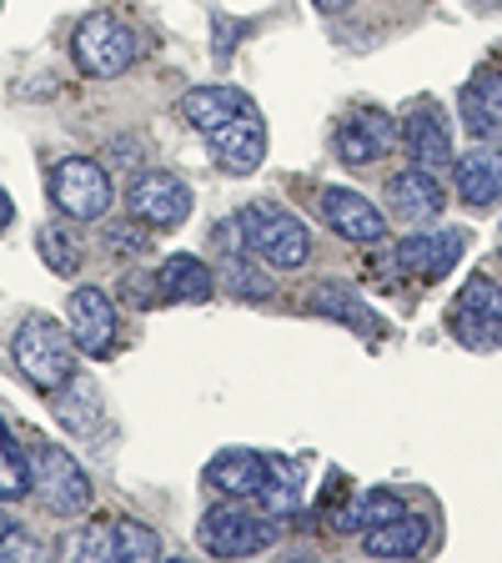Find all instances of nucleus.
<instances>
[{"instance_id": "1", "label": "nucleus", "mask_w": 502, "mask_h": 563, "mask_svg": "<svg viewBox=\"0 0 502 563\" xmlns=\"http://www.w3.org/2000/svg\"><path fill=\"white\" fill-rule=\"evenodd\" d=\"M11 363L21 367V377L41 393H56L76 377V342L60 322L51 317H25L11 338Z\"/></svg>"}, {"instance_id": "2", "label": "nucleus", "mask_w": 502, "mask_h": 563, "mask_svg": "<svg viewBox=\"0 0 502 563\" xmlns=\"http://www.w3.org/2000/svg\"><path fill=\"white\" fill-rule=\"evenodd\" d=\"M242 222V242L252 257H267L271 267H302L312 257V232H306L302 217L281 207H267V201H252V207L236 211Z\"/></svg>"}, {"instance_id": "3", "label": "nucleus", "mask_w": 502, "mask_h": 563, "mask_svg": "<svg viewBox=\"0 0 502 563\" xmlns=\"http://www.w3.org/2000/svg\"><path fill=\"white\" fill-rule=\"evenodd\" d=\"M70 51H76L81 76H91V81H111V76L131 70V60H136V35H131V25H121L116 15L101 11V15H86L81 21Z\"/></svg>"}, {"instance_id": "4", "label": "nucleus", "mask_w": 502, "mask_h": 563, "mask_svg": "<svg viewBox=\"0 0 502 563\" xmlns=\"http://www.w3.org/2000/svg\"><path fill=\"white\" fill-rule=\"evenodd\" d=\"M51 201L76 222H101L111 211V176L91 156H66L51 172Z\"/></svg>"}, {"instance_id": "5", "label": "nucleus", "mask_w": 502, "mask_h": 563, "mask_svg": "<svg viewBox=\"0 0 502 563\" xmlns=\"http://www.w3.org/2000/svg\"><path fill=\"white\" fill-rule=\"evenodd\" d=\"M31 473H35V498L46 504V514H81L86 504H91V478H86V468L76 463V457L66 453V448H35L31 453Z\"/></svg>"}, {"instance_id": "6", "label": "nucleus", "mask_w": 502, "mask_h": 563, "mask_svg": "<svg viewBox=\"0 0 502 563\" xmlns=\"http://www.w3.org/2000/svg\"><path fill=\"white\" fill-rule=\"evenodd\" d=\"M207 146L226 176H252L261 166V156H267V121H261L257 106L246 101L242 111H232V117L222 121V126L207 131Z\"/></svg>"}, {"instance_id": "7", "label": "nucleus", "mask_w": 502, "mask_h": 563, "mask_svg": "<svg viewBox=\"0 0 502 563\" xmlns=\"http://www.w3.org/2000/svg\"><path fill=\"white\" fill-rule=\"evenodd\" d=\"M126 207L136 222L171 232V227H181L191 217V187L171 172H141V176H131Z\"/></svg>"}, {"instance_id": "8", "label": "nucleus", "mask_w": 502, "mask_h": 563, "mask_svg": "<svg viewBox=\"0 0 502 563\" xmlns=\"http://www.w3.org/2000/svg\"><path fill=\"white\" fill-rule=\"evenodd\" d=\"M271 523H261V514H246V508L226 504V508H211L201 518V549L211 559H252V553L271 549Z\"/></svg>"}, {"instance_id": "9", "label": "nucleus", "mask_w": 502, "mask_h": 563, "mask_svg": "<svg viewBox=\"0 0 502 563\" xmlns=\"http://www.w3.org/2000/svg\"><path fill=\"white\" fill-rule=\"evenodd\" d=\"M453 338L468 342V347H498L502 342V287L488 277H472L462 292H457L453 312Z\"/></svg>"}, {"instance_id": "10", "label": "nucleus", "mask_w": 502, "mask_h": 563, "mask_svg": "<svg viewBox=\"0 0 502 563\" xmlns=\"http://www.w3.org/2000/svg\"><path fill=\"white\" fill-rule=\"evenodd\" d=\"M66 332H70V342H76V352H86V357L111 352V342H116V302H111L101 287H81V292H70Z\"/></svg>"}, {"instance_id": "11", "label": "nucleus", "mask_w": 502, "mask_h": 563, "mask_svg": "<svg viewBox=\"0 0 502 563\" xmlns=\"http://www.w3.org/2000/svg\"><path fill=\"white\" fill-rule=\"evenodd\" d=\"M468 252V232L462 227H443V232H412L398 246V262L408 277H447Z\"/></svg>"}, {"instance_id": "12", "label": "nucleus", "mask_w": 502, "mask_h": 563, "mask_svg": "<svg viewBox=\"0 0 502 563\" xmlns=\"http://www.w3.org/2000/svg\"><path fill=\"white\" fill-rule=\"evenodd\" d=\"M322 217L332 232H342L347 242H387V217L352 187H327L322 191Z\"/></svg>"}, {"instance_id": "13", "label": "nucleus", "mask_w": 502, "mask_h": 563, "mask_svg": "<svg viewBox=\"0 0 502 563\" xmlns=\"http://www.w3.org/2000/svg\"><path fill=\"white\" fill-rule=\"evenodd\" d=\"M387 201H392V211L408 217V222H433V217H443L447 191H443V181H437V172L408 166V172H398L387 181Z\"/></svg>"}, {"instance_id": "14", "label": "nucleus", "mask_w": 502, "mask_h": 563, "mask_svg": "<svg viewBox=\"0 0 502 563\" xmlns=\"http://www.w3.org/2000/svg\"><path fill=\"white\" fill-rule=\"evenodd\" d=\"M462 126H468L482 146L502 141V76L498 70H478L468 81V91H462Z\"/></svg>"}, {"instance_id": "15", "label": "nucleus", "mask_w": 502, "mask_h": 563, "mask_svg": "<svg viewBox=\"0 0 502 563\" xmlns=\"http://www.w3.org/2000/svg\"><path fill=\"white\" fill-rule=\"evenodd\" d=\"M207 483L226 498H257V488L267 483V457L252 448H226L207 463Z\"/></svg>"}, {"instance_id": "16", "label": "nucleus", "mask_w": 502, "mask_h": 563, "mask_svg": "<svg viewBox=\"0 0 502 563\" xmlns=\"http://www.w3.org/2000/svg\"><path fill=\"white\" fill-rule=\"evenodd\" d=\"M457 191L472 211H488L502 201V152L498 146H478L457 162Z\"/></svg>"}, {"instance_id": "17", "label": "nucleus", "mask_w": 502, "mask_h": 563, "mask_svg": "<svg viewBox=\"0 0 502 563\" xmlns=\"http://www.w3.org/2000/svg\"><path fill=\"white\" fill-rule=\"evenodd\" d=\"M402 141H408L412 162L427 166V172H443V166L453 162V136H447V126L437 121V111H412V117L402 121Z\"/></svg>"}, {"instance_id": "18", "label": "nucleus", "mask_w": 502, "mask_h": 563, "mask_svg": "<svg viewBox=\"0 0 502 563\" xmlns=\"http://www.w3.org/2000/svg\"><path fill=\"white\" fill-rule=\"evenodd\" d=\"M216 277L207 272L201 257H166L161 272H156V292L161 302H207Z\"/></svg>"}, {"instance_id": "19", "label": "nucleus", "mask_w": 502, "mask_h": 563, "mask_svg": "<svg viewBox=\"0 0 502 563\" xmlns=\"http://www.w3.org/2000/svg\"><path fill=\"white\" fill-rule=\"evenodd\" d=\"M362 549L372 553V559H412V553L427 549V518L402 514V518H392V523H382V528H367Z\"/></svg>"}, {"instance_id": "20", "label": "nucleus", "mask_w": 502, "mask_h": 563, "mask_svg": "<svg viewBox=\"0 0 502 563\" xmlns=\"http://www.w3.org/2000/svg\"><path fill=\"white\" fill-rule=\"evenodd\" d=\"M246 101H252V96L236 91V86H191V91L181 96V117L207 136L211 126H222V121L232 117V111H242Z\"/></svg>"}, {"instance_id": "21", "label": "nucleus", "mask_w": 502, "mask_h": 563, "mask_svg": "<svg viewBox=\"0 0 502 563\" xmlns=\"http://www.w3.org/2000/svg\"><path fill=\"white\" fill-rule=\"evenodd\" d=\"M392 146V126H387V117H352L347 126L337 131V156L347 166H367V162H377V156Z\"/></svg>"}, {"instance_id": "22", "label": "nucleus", "mask_w": 502, "mask_h": 563, "mask_svg": "<svg viewBox=\"0 0 502 563\" xmlns=\"http://www.w3.org/2000/svg\"><path fill=\"white\" fill-rule=\"evenodd\" d=\"M257 504L267 518H287L302 508V468L292 457H267V483L257 488Z\"/></svg>"}, {"instance_id": "23", "label": "nucleus", "mask_w": 502, "mask_h": 563, "mask_svg": "<svg viewBox=\"0 0 502 563\" xmlns=\"http://www.w3.org/2000/svg\"><path fill=\"white\" fill-rule=\"evenodd\" d=\"M51 398H56L51 408H56L60 428H70V433H91L96 422H101V387H96L91 377H70Z\"/></svg>"}, {"instance_id": "24", "label": "nucleus", "mask_w": 502, "mask_h": 563, "mask_svg": "<svg viewBox=\"0 0 502 563\" xmlns=\"http://www.w3.org/2000/svg\"><path fill=\"white\" fill-rule=\"evenodd\" d=\"M402 514H408V504H402L398 493L372 488V493H362L347 514L332 518V528H342V533H367V528H382V523H392V518H402Z\"/></svg>"}, {"instance_id": "25", "label": "nucleus", "mask_w": 502, "mask_h": 563, "mask_svg": "<svg viewBox=\"0 0 502 563\" xmlns=\"http://www.w3.org/2000/svg\"><path fill=\"white\" fill-rule=\"evenodd\" d=\"M312 312H322V317H332V322H347V328H357L362 338H372L377 332V317H372V307L367 302H357L352 292H342L337 282H322L312 292Z\"/></svg>"}, {"instance_id": "26", "label": "nucleus", "mask_w": 502, "mask_h": 563, "mask_svg": "<svg viewBox=\"0 0 502 563\" xmlns=\"http://www.w3.org/2000/svg\"><path fill=\"white\" fill-rule=\"evenodd\" d=\"M257 262L246 257V252H226V257H222V282L232 287L236 297H246V302H267V297L277 292V282H271L267 272L257 267Z\"/></svg>"}, {"instance_id": "27", "label": "nucleus", "mask_w": 502, "mask_h": 563, "mask_svg": "<svg viewBox=\"0 0 502 563\" xmlns=\"http://www.w3.org/2000/svg\"><path fill=\"white\" fill-rule=\"evenodd\" d=\"M31 488H35L31 457H25L11 438H0V504H15V498H25Z\"/></svg>"}, {"instance_id": "28", "label": "nucleus", "mask_w": 502, "mask_h": 563, "mask_svg": "<svg viewBox=\"0 0 502 563\" xmlns=\"http://www.w3.org/2000/svg\"><path fill=\"white\" fill-rule=\"evenodd\" d=\"M161 559V539L136 518H116V563H156Z\"/></svg>"}, {"instance_id": "29", "label": "nucleus", "mask_w": 502, "mask_h": 563, "mask_svg": "<svg viewBox=\"0 0 502 563\" xmlns=\"http://www.w3.org/2000/svg\"><path fill=\"white\" fill-rule=\"evenodd\" d=\"M35 246H41V257H46L51 272H60V277H76V267H81V246H76V236L66 232V227H41L35 232Z\"/></svg>"}, {"instance_id": "30", "label": "nucleus", "mask_w": 502, "mask_h": 563, "mask_svg": "<svg viewBox=\"0 0 502 563\" xmlns=\"http://www.w3.org/2000/svg\"><path fill=\"white\" fill-rule=\"evenodd\" d=\"M70 559L81 563H116V523H91L66 543Z\"/></svg>"}, {"instance_id": "31", "label": "nucleus", "mask_w": 502, "mask_h": 563, "mask_svg": "<svg viewBox=\"0 0 502 563\" xmlns=\"http://www.w3.org/2000/svg\"><path fill=\"white\" fill-rule=\"evenodd\" d=\"M5 559H46V549H41L35 539H15V528H11V533L0 539V563Z\"/></svg>"}, {"instance_id": "32", "label": "nucleus", "mask_w": 502, "mask_h": 563, "mask_svg": "<svg viewBox=\"0 0 502 563\" xmlns=\"http://www.w3.org/2000/svg\"><path fill=\"white\" fill-rule=\"evenodd\" d=\"M111 242H116V252H131V257H136V252H146V246H152V242H146V232H131V227H111Z\"/></svg>"}, {"instance_id": "33", "label": "nucleus", "mask_w": 502, "mask_h": 563, "mask_svg": "<svg viewBox=\"0 0 502 563\" xmlns=\"http://www.w3.org/2000/svg\"><path fill=\"white\" fill-rule=\"evenodd\" d=\"M11 222H15V201L5 197V187H0V232H5Z\"/></svg>"}, {"instance_id": "34", "label": "nucleus", "mask_w": 502, "mask_h": 563, "mask_svg": "<svg viewBox=\"0 0 502 563\" xmlns=\"http://www.w3.org/2000/svg\"><path fill=\"white\" fill-rule=\"evenodd\" d=\"M352 0H316V11H327V15H337V11H347Z\"/></svg>"}, {"instance_id": "35", "label": "nucleus", "mask_w": 502, "mask_h": 563, "mask_svg": "<svg viewBox=\"0 0 502 563\" xmlns=\"http://www.w3.org/2000/svg\"><path fill=\"white\" fill-rule=\"evenodd\" d=\"M482 5H502V0H482Z\"/></svg>"}]
</instances>
